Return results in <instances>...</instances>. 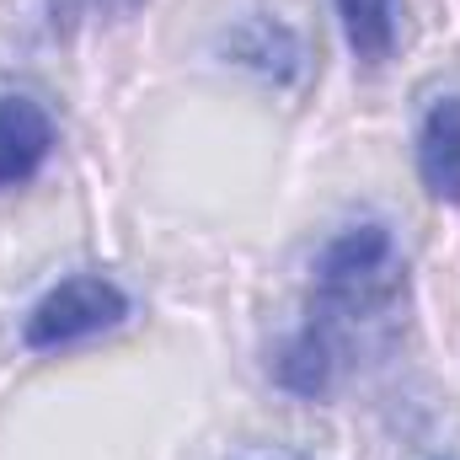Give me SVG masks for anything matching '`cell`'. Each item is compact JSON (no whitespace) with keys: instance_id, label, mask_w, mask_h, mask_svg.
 I'll use <instances>...</instances> for the list:
<instances>
[{"instance_id":"1","label":"cell","mask_w":460,"mask_h":460,"mask_svg":"<svg viewBox=\"0 0 460 460\" xmlns=\"http://www.w3.org/2000/svg\"><path fill=\"white\" fill-rule=\"evenodd\" d=\"M402 273H407V268H402L396 235L380 226V220L348 226L338 241H327V252H322V262H316V316H311V322L338 338L343 322L396 305Z\"/></svg>"},{"instance_id":"2","label":"cell","mask_w":460,"mask_h":460,"mask_svg":"<svg viewBox=\"0 0 460 460\" xmlns=\"http://www.w3.org/2000/svg\"><path fill=\"white\" fill-rule=\"evenodd\" d=\"M128 316V295L102 273H75L65 284H54L22 322V343L27 348H65L81 338H97Z\"/></svg>"},{"instance_id":"3","label":"cell","mask_w":460,"mask_h":460,"mask_svg":"<svg viewBox=\"0 0 460 460\" xmlns=\"http://www.w3.org/2000/svg\"><path fill=\"white\" fill-rule=\"evenodd\" d=\"M54 150V123L32 97H0V188L27 182Z\"/></svg>"},{"instance_id":"4","label":"cell","mask_w":460,"mask_h":460,"mask_svg":"<svg viewBox=\"0 0 460 460\" xmlns=\"http://www.w3.org/2000/svg\"><path fill=\"white\" fill-rule=\"evenodd\" d=\"M418 177L439 204H460V97H439L418 123Z\"/></svg>"},{"instance_id":"5","label":"cell","mask_w":460,"mask_h":460,"mask_svg":"<svg viewBox=\"0 0 460 460\" xmlns=\"http://www.w3.org/2000/svg\"><path fill=\"white\" fill-rule=\"evenodd\" d=\"M332 375H338V338L327 327L305 322L279 353V385L295 396H322L332 385Z\"/></svg>"},{"instance_id":"6","label":"cell","mask_w":460,"mask_h":460,"mask_svg":"<svg viewBox=\"0 0 460 460\" xmlns=\"http://www.w3.org/2000/svg\"><path fill=\"white\" fill-rule=\"evenodd\" d=\"M338 16H343L348 49L364 65L391 59V49H396V0H338Z\"/></svg>"},{"instance_id":"7","label":"cell","mask_w":460,"mask_h":460,"mask_svg":"<svg viewBox=\"0 0 460 460\" xmlns=\"http://www.w3.org/2000/svg\"><path fill=\"white\" fill-rule=\"evenodd\" d=\"M241 460H300V456H284V450H262V456H241Z\"/></svg>"}]
</instances>
